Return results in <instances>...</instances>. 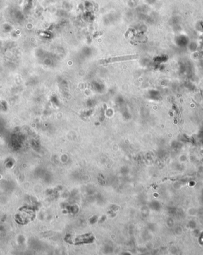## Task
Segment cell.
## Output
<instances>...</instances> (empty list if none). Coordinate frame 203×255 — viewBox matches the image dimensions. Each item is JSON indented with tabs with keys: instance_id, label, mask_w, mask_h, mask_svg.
Listing matches in <instances>:
<instances>
[{
	"instance_id": "1",
	"label": "cell",
	"mask_w": 203,
	"mask_h": 255,
	"mask_svg": "<svg viewBox=\"0 0 203 255\" xmlns=\"http://www.w3.org/2000/svg\"><path fill=\"white\" fill-rule=\"evenodd\" d=\"M138 57V55H124V56H120L116 57H112L107 59H104V60H101L99 61V63L101 64H108L111 63L133 60V59L137 58Z\"/></svg>"
}]
</instances>
